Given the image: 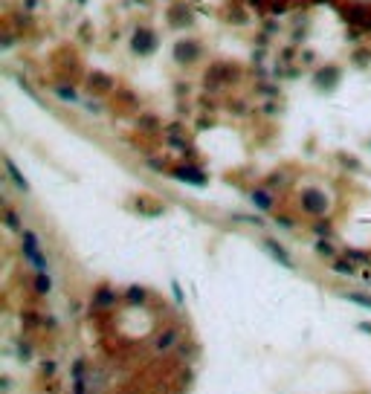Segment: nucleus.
<instances>
[{
    "label": "nucleus",
    "mask_w": 371,
    "mask_h": 394,
    "mask_svg": "<svg viewBox=\"0 0 371 394\" xmlns=\"http://www.w3.org/2000/svg\"><path fill=\"white\" fill-rule=\"evenodd\" d=\"M177 342V330H166L163 336H160V342H157V348L163 351V348H169V345H174Z\"/></svg>",
    "instance_id": "obj_8"
},
{
    "label": "nucleus",
    "mask_w": 371,
    "mask_h": 394,
    "mask_svg": "<svg viewBox=\"0 0 371 394\" xmlns=\"http://www.w3.org/2000/svg\"><path fill=\"white\" fill-rule=\"evenodd\" d=\"M316 249H319V255H334V246H331V243H325V240H319V246H316Z\"/></svg>",
    "instance_id": "obj_11"
},
{
    "label": "nucleus",
    "mask_w": 371,
    "mask_h": 394,
    "mask_svg": "<svg viewBox=\"0 0 371 394\" xmlns=\"http://www.w3.org/2000/svg\"><path fill=\"white\" fill-rule=\"evenodd\" d=\"M302 209L304 212H310V215H322V212L328 209V200H325L322 191L307 189V191H302Z\"/></svg>",
    "instance_id": "obj_2"
},
{
    "label": "nucleus",
    "mask_w": 371,
    "mask_h": 394,
    "mask_svg": "<svg viewBox=\"0 0 371 394\" xmlns=\"http://www.w3.org/2000/svg\"><path fill=\"white\" fill-rule=\"evenodd\" d=\"M174 177H177V180H186V183H194V186H203V183H206L203 171H197V168H177Z\"/></svg>",
    "instance_id": "obj_4"
},
{
    "label": "nucleus",
    "mask_w": 371,
    "mask_h": 394,
    "mask_svg": "<svg viewBox=\"0 0 371 394\" xmlns=\"http://www.w3.org/2000/svg\"><path fill=\"white\" fill-rule=\"evenodd\" d=\"M35 290H38V293H50L52 290V281H50V275H47V273L35 275Z\"/></svg>",
    "instance_id": "obj_7"
},
{
    "label": "nucleus",
    "mask_w": 371,
    "mask_h": 394,
    "mask_svg": "<svg viewBox=\"0 0 371 394\" xmlns=\"http://www.w3.org/2000/svg\"><path fill=\"white\" fill-rule=\"evenodd\" d=\"M273 203H276V200H273V194L267 189H255L253 191V206H258V209L267 212V209H273Z\"/></svg>",
    "instance_id": "obj_6"
},
{
    "label": "nucleus",
    "mask_w": 371,
    "mask_h": 394,
    "mask_svg": "<svg viewBox=\"0 0 371 394\" xmlns=\"http://www.w3.org/2000/svg\"><path fill=\"white\" fill-rule=\"evenodd\" d=\"M334 273H339V275H354V264H351V261H337V264H334Z\"/></svg>",
    "instance_id": "obj_9"
},
{
    "label": "nucleus",
    "mask_w": 371,
    "mask_h": 394,
    "mask_svg": "<svg viewBox=\"0 0 371 394\" xmlns=\"http://www.w3.org/2000/svg\"><path fill=\"white\" fill-rule=\"evenodd\" d=\"M264 249H267V252H270V255L276 258L278 264H281V267H287V270H293V258H290V255L284 252V246H278L276 240H264Z\"/></svg>",
    "instance_id": "obj_3"
},
{
    "label": "nucleus",
    "mask_w": 371,
    "mask_h": 394,
    "mask_svg": "<svg viewBox=\"0 0 371 394\" xmlns=\"http://www.w3.org/2000/svg\"><path fill=\"white\" fill-rule=\"evenodd\" d=\"M348 302H354V305H360V308H369V310H371V299H369V296H360V293H348Z\"/></svg>",
    "instance_id": "obj_10"
},
{
    "label": "nucleus",
    "mask_w": 371,
    "mask_h": 394,
    "mask_svg": "<svg viewBox=\"0 0 371 394\" xmlns=\"http://www.w3.org/2000/svg\"><path fill=\"white\" fill-rule=\"evenodd\" d=\"M6 223H9V229H17V218H15V212H6Z\"/></svg>",
    "instance_id": "obj_12"
},
{
    "label": "nucleus",
    "mask_w": 371,
    "mask_h": 394,
    "mask_svg": "<svg viewBox=\"0 0 371 394\" xmlns=\"http://www.w3.org/2000/svg\"><path fill=\"white\" fill-rule=\"evenodd\" d=\"M3 162H6V171H9V177H12V183H15V186H17V189H20V191H29V183L23 180V174L17 171V165H15V162H12L9 157H6Z\"/></svg>",
    "instance_id": "obj_5"
},
{
    "label": "nucleus",
    "mask_w": 371,
    "mask_h": 394,
    "mask_svg": "<svg viewBox=\"0 0 371 394\" xmlns=\"http://www.w3.org/2000/svg\"><path fill=\"white\" fill-rule=\"evenodd\" d=\"M20 246H23V258L32 264L38 273H47L50 270V264H47V258L41 252V243H38V235H35L32 229H23L20 232Z\"/></svg>",
    "instance_id": "obj_1"
}]
</instances>
